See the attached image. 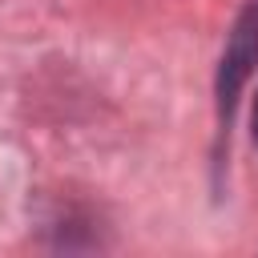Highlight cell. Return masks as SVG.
<instances>
[{"label":"cell","instance_id":"cell-1","mask_svg":"<svg viewBox=\"0 0 258 258\" xmlns=\"http://www.w3.org/2000/svg\"><path fill=\"white\" fill-rule=\"evenodd\" d=\"M258 60V0L238 16L230 40H226V56H222V73H218V109H222V121H230V109H234V97L242 89V81L250 77Z\"/></svg>","mask_w":258,"mask_h":258},{"label":"cell","instance_id":"cell-2","mask_svg":"<svg viewBox=\"0 0 258 258\" xmlns=\"http://www.w3.org/2000/svg\"><path fill=\"white\" fill-rule=\"evenodd\" d=\"M254 141H258V101H254Z\"/></svg>","mask_w":258,"mask_h":258}]
</instances>
